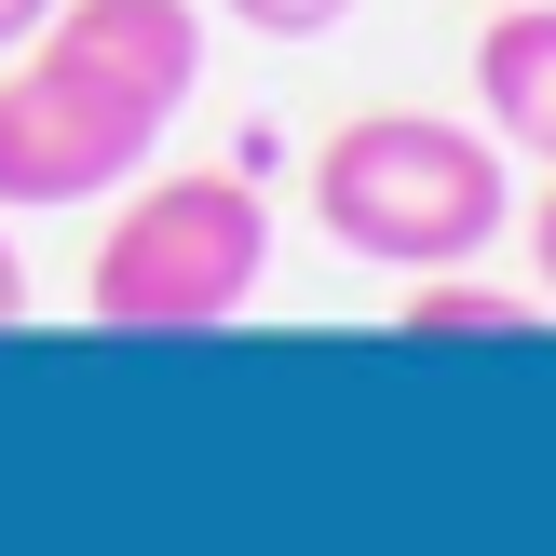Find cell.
<instances>
[{
  "label": "cell",
  "instance_id": "cell-1",
  "mask_svg": "<svg viewBox=\"0 0 556 556\" xmlns=\"http://www.w3.org/2000/svg\"><path fill=\"white\" fill-rule=\"evenodd\" d=\"M204 81V0H54L0 68V217L123 204Z\"/></svg>",
  "mask_w": 556,
  "mask_h": 556
},
{
  "label": "cell",
  "instance_id": "cell-3",
  "mask_svg": "<svg viewBox=\"0 0 556 556\" xmlns=\"http://www.w3.org/2000/svg\"><path fill=\"white\" fill-rule=\"evenodd\" d=\"M258 271H271V217L244 177H136L123 217L96 231L81 313L123 340H204L258 299Z\"/></svg>",
  "mask_w": 556,
  "mask_h": 556
},
{
  "label": "cell",
  "instance_id": "cell-6",
  "mask_svg": "<svg viewBox=\"0 0 556 556\" xmlns=\"http://www.w3.org/2000/svg\"><path fill=\"white\" fill-rule=\"evenodd\" d=\"M244 27H258V41H326V27L353 14V0H231Z\"/></svg>",
  "mask_w": 556,
  "mask_h": 556
},
{
  "label": "cell",
  "instance_id": "cell-9",
  "mask_svg": "<svg viewBox=\"0 0 556 556\" xmlns=\"http://www.w3.org/2000/svg\"><path fill=\"white\" fill-rule=\"evenodd\" d=\"M41 14H54V0H0V54H14L27 27H41Z\"/></svg>",
  "mask_w": 556,
  "mask_h": 556
},
{
  "label": "cell",
  "instance_id": "cell-8",
  "mask_svg": "<svg viewBox=\"0 0 556 556\" xmlns=\"http://www.w3.org/2000/svg\"><path fill=\"white\" fill-rule=\"evenodd\" d=\"M27 313V258H14V231H0V326Z\"/></svg>",
  "mask_w": 556,
  "mask_h": 556
},
{
  "label": "cell",
  "instance_id": "cell-7",
  "mask_svg": "<svg viewBox=\"0 0 556 556\" xmlns=\"http://www.w3.org/2000/svg\"><path fill=\"white\" fill-rule=\"evenodd\" d=\"M530 271H543V299H556V190L530 204Z\"/></svg>",
  "mask_w": 556,
  "mask_h": 556
},
{
  "label": "cell",
  "instance_id": "cell-2",
  "mask_svg": "<svg viewBox=\"0 0 556 556\" xmlns=\"http://www.w3.org/2000/svg\"><path fill=\"white\" fill-rule=\"evenodd\" d=\"M313 217L367 271H462L516 217V177H503V136L448 123V109H367L313 150Z\"/></svg>",
  "mask_w": 556,
  "mask_h": 556
},
{
  "label": "cell",
  "instance_id": "cell-4",
  "mask_svg": "<svg viewBox=\"0 0 556 556\" xmlns=\"http://www.w3.org/2000/svg\"><path fill=\"white\" fill-rule=\"evenodd\" d=\"M476 109H489L503 150H530L556 177V0H516V14L476 41Z\"/></svg>",
  "mask_w": 556,
  "mask_h": 556
},
{
  "label": "cell",
  "instance_id": "cell-5",
  "mask_svg": "<svg viewBox=\"0 0 556 556\" xmlns=\"http://www.w3.org/2000/svg\"><path fill=\"white\" fill-rule=\"evenodd\" d=\"M530 299L516 286H476V271H407V326L394 340H530Z\"/></svg>",
  "mask_w": 556,
  "mask_h": 556
}]
</instances>
